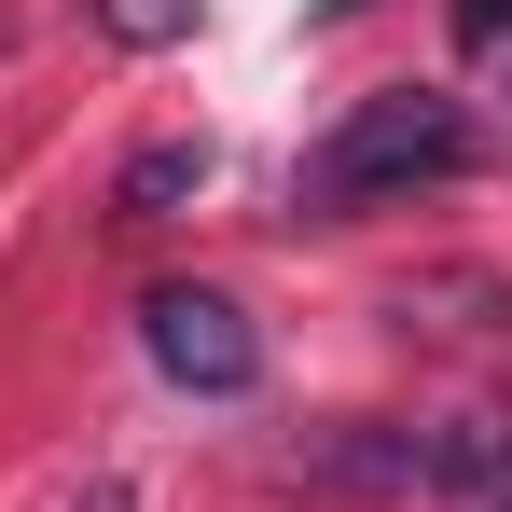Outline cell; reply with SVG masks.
Here are the masks:
<instances>
[{
  "label": "cell",
  "instance_id": "cell-7",
  "mask_svg": "<svg viewBox=\"0 0 512 512\" xmlns=\"http://www.w3.org/2000/svg\"><path fill=\"white\" fill-rule=\"evenodd\" d=\"M319 14H360V0H319Z\"/></svg>",
  "mask_w": 512,
  "mask_h": 512
},
{
  "label": "cell",
  "instance_id": "cell-5",
  "mask_svg": "<svg viewBox=\"0 0 512 512\" xmlns=\"http://www.w3.org/2000/svg\"><path fill=\"white\" fill-rule=\"evenodd\" d=\"M97 42H125V56H167V42H194V0H84Z\"/></svg>",
  "mask_w": 512,
  "mask_h": 512
},
{
  "label": "cell",
  "instance_id": "cell-1",
  "mask_svg": "<svg viewBox=\"0 0 512 512\" xmlns=\"http://www.w3.org/2000/svg\"><path fill=\"white\" fill-rule=\"evenodd\" d=\"M471 167H485L471 97H443V84H374V97H346L333 125H319V153L291 167V208H305V222H360V208L443 194V180H471Z\"/></svg>",
  "mask_w": 512,
  "mask_h": 512
},
{
  "label": "cell",
  "instance_id": "cell-6",
  "mask_svg": "<svg viewBox=\"0 0 512 512\" xmlns=\"http://www.w3.org/2000/svg\"><path fill=\"white\" fill-rule=\"evenodd\" d=\"M443 28H457L471 56H499V42H512V0H443Z\"/></svg>",
  "mask_w": 512,
  "mask_h": 512
},
{
  "label": "cell",
  "instance_id": "cell-4",
  "mask_svg": "<svg viewBox=\"0 0 512 512\" xmlns=\"http://www.w3.org/2000/svg\"><path fill=\"white\" fill-rule=\"evenodd\" d=\"M194 194H208V139H139L125 180H111V222H167V208H194Z\"/></svg>",
  "mask_w": 512,
  "mask_h": 512
},
{
  "label": "cell",
  "instance_id": "cell-3",
  "mask_svg": "<svg viewBox=\"0 0 512 512\" xmlns=\"http://www.w3.org/2000/svg\"><path fill=\"white\" fill-rule=\"evenodd\" d=\"M416 499H457V512H512V416H429L416 429Z\"/></svg>",
  "mask_w": 512,
  "mask_h": 512
},
{
  "label": "cell",
  "instance_id": "cell-2",
  "mask_svg": "<svg viewBox=\"0 0 512 512\" xmlns=\"http://www.w3.org/2000/svg\"><path fill=\"white\" fill-rule=\"evenodd\" d=\"M139 346H153V374L194 388V402H250L263 388V333L236 291H208V277H167V291H139Z\"/></svg>",
  "mask_w": 512,
  "mask_h": 512
}]
</instances>
